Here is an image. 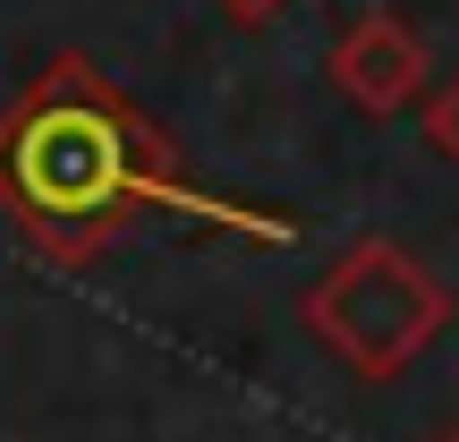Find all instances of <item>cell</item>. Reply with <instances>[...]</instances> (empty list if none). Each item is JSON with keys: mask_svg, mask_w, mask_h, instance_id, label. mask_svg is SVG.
I'll list each match as a JSON object with an SVG mask.
<instances>
[{"mask_svg": "<svg viewBox=\"0 0 459 442\" xmlns=\"http://www.w3.org/2000/svg\"><path fill=\"white\" fill-rule=\"evenodd\" d=\"M0 213L34 238L43 264H94L145 213L221 221L247 238H298L290 213H255V204H230L213 187L179 179L162 136L85 60H60L51 77H34L17 111L0 119Z\"/></svg>", "mask_w": 459, "mask_h": 442, "instance_id": "6da1fadb", "label": "cell"}, {"mask_svg": "<svg viewBox=\"0 0 459 442\" xmlns=\"http://www.w3.org/2000/svg\"><path fill=\"white\" fill-rule=\"evenodd\" d=\"M307 324L358 383H400L451 324V290L392 238H366L315 281Z\"/></svg>", "mask_w": 459, "mask_h": 442, "instance_id": "7a4b0ae2", "label": "cell"}, {"mask_svg": "<svg viewBox=\"0 0 459 442\" xmlns=\"http://www.w3.org/2000/svg\"><path fill=\"white\" fill-rule=\"evenodd\" d=\"M332 77H341L349 102H366V111H409L417 94H426V43H417V26H400V17H358V26L341 34V51H332Z\"/></svg>", "mask_w": 459, "mask_h": 442, "instance_id": "3957f363", "label": "cell"}, {"mask_svg": "<svg viewBox=\"0 0 459 442\" xmlns=\"http://www.w3.org/2000/svg\"><path fill=\"white\" fill-rule=\"evenodd\" d=\"M426 136H434V153H451V162H459V77L434 85V102H426Z\"/></svg>", "mask_w": 459, "mask_h": 442, "instance_id": "277c9868", "label": "cell"}, {"mask_svg": "<svg viewBox=\"0 0 459 442\" xmlns=\"http://www.w3.org/2000/svg\"><path fill=\"white\" fill-rule=\"evenodd\" d=\"M221 9H238V17H264V9H281V0H221Z\"/></svg>", "mask_w": 459, "mask_h": 442, "instance_id": "5b68a950", "label": "cell"}, {"mask_svg": "<svg viewBox=\"0 0 459 442\" xmlns=\"http://www.w3.org/2000/svg\"><path fill=\"white\" fill-rule=\"evenodd\" d=\"M434 442H459V426H443V434H434Z\"/></svg>", "mask_w": 459, "mask_h": 442, "instance_id": "8992f818", "label": "cell"}]
</instances>
